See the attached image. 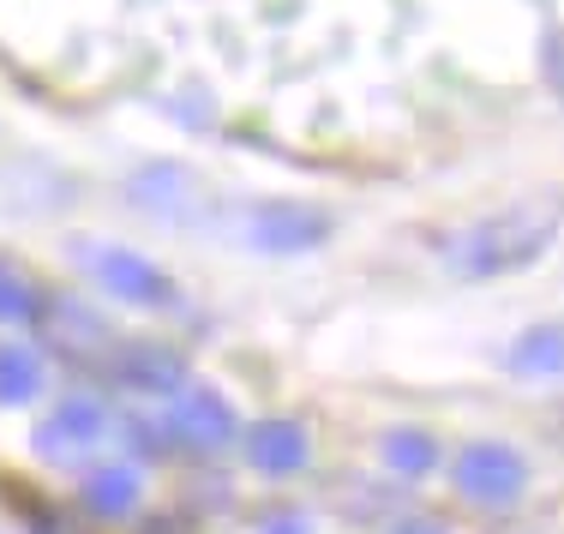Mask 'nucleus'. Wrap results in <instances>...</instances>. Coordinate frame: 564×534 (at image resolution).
Returning a JSON list of instances; mask_svg holds the SVG:
<instances>
[{
  "label": "nucleus",
  "instance_id": "obj_13",
  "mask_svg": "<svg viewBox=\"0 0 564 534\" xmlns=\"http://www.w3.org/2000/svg\"><path fill=\"white\" fill-rule=\"evenodd\" d=\"M31 318H43V288L0 259V325H31Z\"/></svg>",
  "mask_w": 564,
  "mask_h": 534
},
{
  "label": "nucleus",
  "instance_id": "obj_16",
  "mask_svg": "<svg viewBox=\"0 0 564 534\" xmlns=\"http://www.w3.org/2000/svg\"><path fill=\"white\" fill-rule=\"evenodd\" d=\"M391 534H445V528H438V523H397Z\"/></svg>",
  "mask_w": 564,
  "mask_h": 534
},
{
  "label": "nucleus",
  "instance_id": "obj_2",
  "mask_svg": "<svg viewBox=\"0 0 564 534\" xmlns=\"http://www.w3.org/2000/svg\"><path fill=\"white\" fill-rule=\"evenodd\" d=\"M451 475H456V492H463L468 504H487V511L517 504L522 487H529V462H522V450H510L505 438H475V445H463L451 462Z\"/></svg>",
  "mask_w": 564,
  "mask_h": 534
},
{
  "label": "nucleus",
  "instance_id": "obj_9",
  "mask_svg": "<svg viewBox=\"0 0 564 534\" xmlns=\"http://www.w3.org/2000/svg\"><path fill=\"white\" fill-rule=\"evenodd\" d=\"M78 499H85V511H90V516H102V523H120V516L139 511V499H144V475L132 469V462H102V469H90V475H85Z\"/></svg>",
  "mask_w": 564,
  "mask_h": 534
},
{
  "label": "nucleus",
  "instance_id": "obj_4",
  "mask_svg": "<svg viewBox=\"0 0 564 534\" xmlns=\"http://www.w3.org/2000/svg\"><path fill=\"white\" fill-rule=\"evenodd\" d=\"M85 271L97 276L102 295H115L120 306H174V276L163 271V264H151L144 252L132 247H97V240H85Z\"/></svg>",
  "mask_w": 564,
  "mask_h": 534
},
{
  "label": "nucleus",
  "instance_id": "obj_10",
  "mask_svg": "<svg viewBox=\"0 0 564 534\" xmlns=\"http://www.w3.org/2000/svg\"><path fill=\"white\" fill-rule=\"evenodd\" d=\"M240 445H247V462L259 475H294L306 462V426L301 421H259Z\"/></svg>",
  "mask_w": 564,
  "mask_h": 534
},
{
  "label": "nucleus",
  "instance_id": "obj_8",
  "mask_svg": "<svg viewBox=\"0 0 564 534\" xmlns=\"http://www.w3.org/2000/svg\"><path fill=\"white\" fill-rule=\"evenodd\" d=\"M127 193H132V205H139V210H156V217H174V222H186L198 210V181H193V168H181V163L139 168Z\"/></svg>",
  "mask_w": 564,
  "mask_h": 534
},
{
  "label": "nucleus",
  "instance_id": "obj_5",
  "mask_svg": "<svg viewBox=\"0 0 564 534\" xmlns=\"http://www.w3.org/2000/svg\"><path fill=\"white\" fill-rule=\"evenodd\" d=\"M169 433L181 438L186 450H223L240 438V421H235V408H228L223 391H210V384H181V391H174V408H169Z\"/></svg>",
  "mask_w": 564,
  "mask_h": 534
},
{
  "label": "nucleus",
  "instance_id": "obj_7",
  "mask_svg": "<svg viewBox=\"0 0 564 534\" xmlns=\"http://www.w3.org/2000/svg\"><path fill=\"white\" fill-rule=\"evenodd\" d=\"M115 379L139 396H169L186 384V360L169 349V342H127L115 355Z\"/></svg>",
  "mask_w": 564,
  "mask_h": 534
},
{
  "label": "nucleus",
  "instance_id": "obj_12",
  "mask_svg": "<svg viewBox=\"0 0 564 534\" xmlns=\"http://www.w3.org/2000/svg\"><path fill=\"white\" fill-rule=\"evenodd\" d=\"M43 391V355L24 342H0V408H24Z\"/></svg>",
  "mask_w": 564,
  "mask_h": 534
},
{
  "label": "nucleus",
  "instance_id": "obj_1",
  "mask_svg": "<svg viewBox=\"0 0 564 534\" xmlns=\"http://www.w3.org/2000/svg\"><path fill=\"white\" fill-rule=\"evenodd\" d=\"M558 222H564L558 198H517V205H505V210H492V217L468 222V229L451 240V271L468 276V283L529 271V264L553 247Z\"/></svg>",
  "mask_w": 564,
  "mask_h": 534
},
{
  "label": "nucleus",
  "instance_id": "obj_11",
  "mask_svg": "<svg viewBox=\"0 0 564 534\" xmlns=\"http://www.w3.org/2000/svg\"><path fill=\"white\" fill-rule=\"evenodd\" d=\"M505 367L522 379H558L564 372V325H534L505 349Z\"/></svg>",
  "mask_w": 564,
  "mask_h": 534
},
{
  "label": "nucleus",
  "instance_id": "obj_15",
  "mask_svg": "<svg viewBox=\"0 0 564 534\" xmlns=\"http://www.w3.org/2000/svg\"><path fill=\"white\" fill-rule=\"evenodd\" d=\"M264 534H306V523H301V516H271Z\"/></svg>",
  "mask_w": 564,
  "mask_h": 534
},
{
  "label": "nucleus",
  "instance_id": "obj_6",
  "mask_svg": "<svg viewBox=\"0 0 564 534\" xmlns=\"http://www.w3.org/2000/svg\"><path fill=\"white\" fill-rule=\"evenodd\" d=\"M102 438H109V408L97 396H61L43 415V426H36V450L48 462H73L85 450H97Z\"/></svg>",
  "mask_w": 564,
  "mask_h": 534
},
{
  "label": "nucleus",
  "instance_id": "obj_3",
  "mask_svg": "<svg viewBox=\"0 0 564 534\" xmlns=\"http://www.w3.org/2000/svg\"><path fill=\"white\" fill-rule=\"evenodd\" d=\"M330 210L318 205H301V198H264V205L247 210L240 235H247L252 252H271V259H294V252H313L330 240Z\"/></svg>",
  "mask_w": 564,
  "mask_h": 534
},
{
  "label": "nucleus",
  "instance_id": "obj_14",
  "mask_svg": "<svg viewBox=\"0 0 564 534\" xmlns=\"http://www.w3.org/2000/svg\"><path fill=\"white\" fill-rule=\"evenodd\" d=\"M384 462H391L397 475H426L438 462V445L433 433H421V426H397V433H384Z\"/></svg>",
  "mask_w": 564,
  "mask_h": 534
}]
</instances>
